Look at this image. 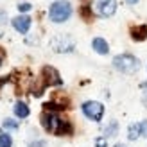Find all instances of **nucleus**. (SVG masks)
I'll use <instances>...</instances> for the list:
<instances>
[{
	"instance_id": "nucleus-1",
	"label": "nucleus",
	"mask_w": 147,
	"mask_h": 147,
	"mask_svg": "<svg viewBox=\"0 0 147 147\" xmlns=\"http://www.w3.org/2000/svg\"><path fill=\"white\" fill-rule=\"evenodd\" d=\"M41 126L45 127V131H49V133H52L56 136L72 133V126L67 120H63L59 115H56L54 111H45L41 115Z\"/></svg>"
},
{
	"instance_id": "nucleus-2",
	"label": "nucleus",
	"mask_w": 147,
	"mask_h": 147,
	"mask_svg": "<svg viewBox=\"0 0 147 147\" xmlns=\"http://www.w3.org/2000/svg\"><path fill=\"white\" fill-rule=\"evenodd\" d=\"M72 14V5L70 2L67 0H57L50 5L49 9V18L54 22V24H63V22H67Z\"/></svg>"
},
{
	"instance_id": "nucleus-3",
	"label": "nucleus",
	"mask_w": 147,
	"mask_h": 147,
	"mask_svg": "<svg viewBox=\"0 0 147 147\" xmlns=\"http://www.w3.org/2000/svg\"><path fill=\"white\" fill-rule=\"evenodd\" d=\"M113 67L122 74H135L140 68V63L133 54H119L113 57Z\"/></svg>"
},
{
	"instance_id": "nucleus-4",
	"label": "nucleus",
	"mask_w": 147,
	"mask_h": 147,
	"mask_svg": "<svg viewBox=\"0 0 147 147\" xmlns=\"http://www.w3.org/2000/svg\"><path fill=\"white\" fill-rule=\"evenodd\" d=\"M83 113L90 120L99 122L102 119V115H104V106H102L100 102H97V100H86L83 104Z\"/></svg>"
},
{
	"instance_id": "nucleus-5",
	"label": "nucleus",
	"mask_w": 147,
	"mask_h": 147,
	"mask_svg": "<svg viewBox=\"0 0 147 147\" xmlns=\"http://www.w3.org/2000/svg\"><path fill=\"white\" fill-rule=\"evenodd\" d=\"M43 76V83L45 86H50V84H61V79H59V74H57L52 67H45L41 72Z\"/></svg>"
},
{
	"instance_id": "nucleus-6",
	"label": "nucleus",
	"mask_w": 147,
	"mask_h": 147,
	"mask_svg": "<svg viewBox=\"0 0 147 147\" xmlns=\"http://www.w3.org/2000/svg\"><path fill=\"white\" fill-rule=\"evenodd\" d=\"M97 9H99V14L100 16H111V14H115L117 11V2L115 0H100V2L97 4Z\"/></svg>"
},
{
	"instance_id": "nucleus-7",
	"label": "nucleus",
	"mask_w": 147,
	"mask_h": 147,
	"mask_svg": "<svg viewBox=\"0 0 147 147\" xmlns=\"http://www.w3.org/2000/svg\"><path fill=\"white\" fill-rule=\"evenodd\" d=\"M13 27L16 29V31L20 34H25L29 29H31V24H32V20L29 18V16H16V18H13Z\"/></svg>"
},
{
	"instance_id": "nucleus-8",
	"label": "nucleus",
	"mask_w": 147,
	"mask_h": 147,
	"mask_svg": "<svg viewBox=\"0 0 147 147\" xmlns=\"http://www.w3.org/2000/svg\"><path fill=\"white\" fill-rule=\"evenodd\" d=\"M92 47H93V50H95L97 54H108V52H109L108 43H106V40H102V38H93Z\"/></svg>"
},
{
	"instance_id": "nucleus-9",
	"label": "nucleus",
	"mask_w": 147,
	"mask_h": 147,
	"mask_svg": "<svg viewBox=\"0 0 147 147\" xmlns=\"http://www.w3.org/2000/svg\"><path fill=\"white\" fill-rule=\"evenodd\" d=\"M131 38L135 41H144L147 38V25H138L131 29Z\"/></svg>"
},
{
	"instance_id": "nucleus-10",
	"label": "nucleus",
	"mask_w": 147,
	"mask_h": 147,
	"mask_svg": "<svg viewBox=\"0 0 147 147\" xmlns=\"http://www.w3.org/2000/svg\"><path fill=\"white\" fill-rule=\"evenodd\" d=\"M29 106L25 104V102H16L14 104V115L18 117V119H27L29 117Z\"/></svg>"
},
{
	"instance_id": "nucleus-11",
	"label": "nucleus",
	"mask_w": 147,
	"mask_h": 147,
	"mask_svg": "<svg viewBox=\"0 0 147 147\" xmlns=\"http://www.w3.org/2000/svg\"><path fill=\"white\" fill-rule=\"evenodd\" d=\"M127 136H129V140H136L138 136H142L140 122H138V124H131V126L127 127Z\"/></svg>"
},
{
	"instance_id": "nucleus-12",
	"label": "nucleus",
	"mask_w": 147,
	"mask_h": 147,
	"mask_svg": "<svg viewBox=\"0 0 147 147\" xmlns=\"http://www.w3.org/2000/svg\"><path fill=\"white\" fill-rule=\"evenodd\" d=\"M104 133H106V136H117V133H119V124H117L115 120H111L109 126H106Z\"/></svg>"
},
{
	"instance_id": "nucleus-13",
	"label": "nucleus",
	"mask_w": 147,
	"mask_h": 147,
	"mask_svg": "<svg viewBox=\"0 0 147 147\" xmlns=\"http://www.w3.org/2000/svg\"><path fill=\"white\" fill-rule=\"evenodd\" d=\"M11 145H13L11 135H7L5 131H2V133H0V147H11Z\"/></svg>"
},
{
	"instance_id": "nucleus-14",
	"label": "nucleus",
	"mask_w": 147,
	"mask_h": 147,
	"mask_svg": "<svg viewBox=\"0 0 147 147\" xmlns=\"http://www.w3.org/2000/svg\"><path fill=\"white\" fill-rule=\"evenodd\" d=\"M4 127L5 129H18V122L16 120H11V119H5L4 120Z\"/></svg>"
},
{
	"instance_id": "nucleus-15",
	"label": "nucleus",
	"mask_w": 147,
	"mask_h": 147,
	"mask_svg": "<svg viewBox=\"0 0 147 147\" xmlns=\"http://www.w3.org/2000/svg\"><path fill=\"white\" fill-rule=\"evenodd\" d=\"M29 9H31V4H29V2H22V4H18V11L25 13V11H29Z\"/></svg>"
},
{
	"instance_id": "nucleus-16",
	"label": "nucleus",
	"mask_w": 147,
	"mask_h": 147,
	"mask_svg": "<svg viewBox=\"0 0 147 147\" xmlns=\"http://www.w3.org/2000/svg\"><path fill=\"white\" fill-rule=\"evenodd\" d=\"M140 127H142V136L147 138V120H142L140 122Z\"/></svg>"
},
{
	"instance_id": "nucleus-17",
	"label": "nucleus",
	"mask_w": 147,
	"mask_h": 147,
	"mask_svg": "<svg viewBox=\"0 0 147 147\" xmlns=\"http://www.w3.org/2000/svg\"><path fill=\"white\" fill-rule=\"evenodd\" d=\"M95 145L97 147H106V138H97V140H95Z\"/></svg>"
},
{
	"instance_id": "nucleus-18",
	"label": "nucleus",
	"mask_w": 147,
	"mask_h": 147,
	"mask_svg": "<svg viewBox=\"0 0 147 147\" xmlns=\"http://www.w3.org/2000/svg\"><path fill=\"white\" fill-rule=\"evenodd\" d=\"M29 147H47V144L43 142V140H38V142H32Z\"/></svg>"
},
{
	"instance_id": "nucleus-19",
	"label": "nucleus",
	"mask_w": 147,
	"mask_h": 147,
	"mask_svg": "<svg viewBox=\"0 0 147 147\" xmlns=\"http://www.w3.org/2000/svg\"><path fill=\"white\" fill-rule=\"evenodd\" d=\"M142 90H144V95H145V99H147V83L142 84Z\"/></svg>"
},
{
	"instance_id": "nucleus-20",
	"label": "nucleus",
	"mask_w": 147,
	"mask_h": 147,
	"mask_svg": "<svg viewBox=\"0 0 147 147\" xmlns=\"http://www.w3.org/2000/svg\"><path fill=\"white\" fill-rule=\"evenodd\" d=\"M126 2H127V4H136L138 0H126Z\"/></svg>"
},
{
	"instance_id": "nucleus-21",
	"label": "nucleus",
	"mask_w": 147,
	"mask_h": 147,
	"mask_svg": "<svg viewBox=\"0 0 147 147\" xmlns=\"http://www.w3.org/2000/svg\"><path fill=\"white\" fill-rule=\"evenodd\" d=\"M2 59H4V54L0 52V65H2Z\"/></svg>"
},
{
	"instance_id": "nucleus-22",
	"label": "nucleus",
	"mask_w": 147,
	"mask_h": 147,
	"mask_svg": "<svg viewBox=\"0 0 147 147\" xmlns=\"http://www.w3.org/2000/svg\"><path fill=\"white\" fill-rule=\"evenodd\" d=\"M115 147H126V145H124V144H117Z\"/></svg>"
}]
</instances>
